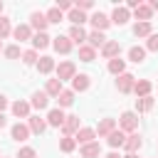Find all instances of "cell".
<instances>
[{
	"mask_svg": "<svg viewBox=\"0 0 158 158\" xmlns=\"http://www.w3.org/2000/svg\"><path fill=\"white\" fill-rule=\"evenodd\" d=\"M57 74H59V81H62V79H72V77H74V64H72V62H62V64L57 67Z\"/></svg>",
	"mask_w": 158,
	"mask_h": 158,
	"instance_id": "6da1fadb",
	"label": "cell"
},
{
	"mask_svg": "<svg viewBox=\"0 0 158 158\" xmlns=\"http://www.w3.org/2000/svg\"><path fill=\"white\" fill-rule=\"evenodd\" d=\"M91 25L96 27V32H101V30H106V27H109V17H106V15H101V12H94V15H91Z\"/></svg>",
	"mask_w": 158,
	"mask_h": 158,
	"instance_id": "7a4b0ae2",
	"label": "cell"
},
{
	"mask_svg": "<svg viewBox=\"0 0 158 158\" xmlns=\"http://www.w3.org/2000/svg\"><path fill=\"white\" fill-rule=\"evenodd\" d=\"M27 136H30V128L27 126H22V123H15L12 126V138L15 141H25Z\"/></svg>",
	"mask_w": 158,
	"mask_h": 158,
	"instance_id": "3957f363",
	"label": "cell"
},
{
	"mask_svg": "<svg viewBox=\"0 0 158 158\" xmlns=\"http://www.w3.org/2000/svg\"><path fill=\"white\" fill-rule=\"evenodd\" d=\"M121 128H123V131H133V128H136V116H133L131 111L121 116Z\"/></svg>",
	"mask_w": 158,
	"mask_h": 158,
	"instance_id": "277c9868",
	"label": "cell"
},
{
	"mask_svg": "<svg viewBox=\"0 0 158 158\" xmlns=\"http://www.w3.org/2000/svg\"><path fill=\"white\" fill-rule=\"evenodd\" d=\"M99 153H101L99 143H86V146L81 148V156H84V158H96Z\"/></svg>",
	"mask_w": 158,
	"mask_h": 158,
	"instance_id": "5b68a950",
	"label": "cell"
},
{
	"mask_svg": "<svg viewBox=\"0 0 158 158\" xmlns=\"http://www.w3.org/2000/svg\"><path fill=\"white\" fill-rule=\"evenodd\" d=\"M118 89L121 91H131L133 89V77L131 74H121L118 77Z\"/></svg>",
	"mask_w": 158,
	"mask_h": 158,
	"instance_id": "8992f818",
	"label": "cell"
},
{
	"mask_svg": "<svg viewBox=\"0 0 158 158\" xmlns=\"http://www.w3.org/2000/svg\"><path fill=\"white\" fill-rule=\"evenodd\" d=\"M47 121H49L52 126L64 123V114H62V109H52V111H49V116H47Z\"/></svg>",
	"mask_w": 158,
	"mask_h": 158,
	"instance_id": "52a82bcc",
	"label": "cell"
},
{
	"mask_svg": "<svg viewBox=\"0 0 158 158\" xmlns=\"http://www.w3.org/2000/svg\"><path fill=\"white\" fill-rule=\"evenodd\" d=\"M114 126H116V121H114V118H104V121L99 123V136H106V133H114Z\"/></svg>",
	"mask_w": 158,
	"mask_h": 158,
	"instance_id": "ba28073f",
	"label": "cell"
},
{
	"mask_svg": "<svg viewBox=\"0 0 158 158\" xmlns=\"http://www.w3.org/2000/svg\"><path fill=\"white\" fill-rule=\"evenodd\" d=\"M32 27L40 30V32H44V27H47V17L40 15V12H35V15H32Z\"/></svg>",
	"mask_w": 158,
	"mask_h": 158,
	"instance_id": "9c48e42d",
	"label": "cell"
},
{
	"mask_svg": "<svg viewBox=\"0 0 158 158\" xmlns=\"http://www.w3.org/2000/svg\"><path fill=\"white\" fill-rule=\"evenodd\" d=\"M54 47H57V52H64L67 54L72 49V42H69V37H57L54 40Z\"/></svg>",
	"mask_w": 158,
	"mask_h": 158,
	"instance_id": "30bf717a",
	"label": "cell"
},
{
	"mask_svg": "<svg viewBox=\"0 0 158 158\" xmlns=\"http://www.w3.org/2000/svg\"><path fill=\"white\" fill-rule=\"evenodd\" d=\"M123 143H126V136H123L121 131L109 133V146H114V148H116V146H123Z\"/></svg>",
	"mask_w": 158,
	"mask_h": 158,
	"instance_id": "8fae6325",
	"label": "cell"
},
{
	"mask_svg": "<svg viewBox=\"0 0 158 158\" xmlns=\"http://www.w3.org/2000/svg\"><path fill=\"white\" fill-rule=\"evenodd\" d=\"M151 12H153V10H151L148 5H138V7H136V17H141V22H148V20H151Z\"/></svg>",
	"mask_w": 158,
	"mask_h": 158,
	"instance_id": "7c38bea8",
	"label": "cell"
},
{
	"mask_svg": "<svg viewBox=\"0 0 158 158\" xmlns=\"http://www.w3.org/2000/svg\"><path fill=\"white\" fill-rule=\"evenodd\" d=\"M69 20L74 22V27H81V22H84L86 17H84V12H81V10H77V7H72V12H69Z\"/></svg>",
	"mask_w": 158,
	"mask_h": 158,
	"instance_id": "4fadbf2b",
	"label": "cell"
},
{
	"mask_svg": "<svg viewBox=\"0 0 158 158\" xmlns=\"http://www.w3.org/2000/svg\"><path fill=\"white\" fill-rule=\"evenodd\" d=\"M126 20H128V10H126V7H116V10H114V22H116V25H123Z\"/></svg>",
	"mask_w": 158,
	"mask_h": 158,
	"instance_id": "5bb4252c",
	"label": "cell"
},
{
	"mask_svg": "<svg viewBox=\"0 0 158 158\" xmlns=\"http://www.w3.org/2000/svg\"><path fill=\"white\" fill-rule=\"evenodd\" d=\"M118 49H121V47H118V42H106V44H104V57H109V59H111V57H116V54H118Z\"/></svg>",
	"mask_w": 158,
	"mask_h": 158,
	"instance_id": "9a60e30c",
	"label": "cell"
},
{
	"mask_svg": "<svg viewBox=\"0 0 158 158\" xmlns=\"http://www.w3.org/2000/svg\"><path fill=\"white\" fill-rule=\"evenodd\" d=\"M52 67H54V62H52V57H42V59L37 62V69H40L42 74H47V72H52Z\"/></svg>",
	"mask_w": 158,
	"mask_h": 158,
	"instance_id": "2e32d148",
	"label": "cell"
},
{
	"mask_svg": "<svg viewBox=\"0 0 158 158\" xmlns=\"http://www.w3.org/2000/svg\"><path fill=\"white\" fill-rule=\"evenodd\" d=\"M47 101H49V99H47V94H44V91H37V94L32 96V106H37V109H44V106H47Z\"/></svg>",
	"mask_w": 158,
	"mask_h": 158,
	"instance_id": "e0dca14e",
	"label": "cell"
},
{
	"mask_svg": "<svg viewBox=\"0 0 158 158\" xmlns=\"http://www.w3.org/2000/svg\"><path fill=\"white\" fill-rule=\"evenodd\" d=\"M30 128H32L35 133H42V131L47 128V123H44L40 116H32V118H30Z\"/></svg>",
	"mask_w": 158,
	"mask_h": 158,
	"instance_id": "ac0fdd59",
	"label": "cell"
},
{
	"mask_svg": "<svg viewBox=\"0 0 158 158\" xmlns=\"http://www.w3.org/2000/svg\"><path fill=\"white\" fill-rule=\"evenodd\" d=\"M91 138H94V131H91V128H81V131L77 133V141H79V143H84V146H86V143H91Z\"/></svg>",
	"mask_w": 158,
	"mask_h": 158,
	"instance_id": "d6986e66",
	"label": "cell"
},
{
	"mask_svg": "<svg viewBox=\"0 0 158 158\" xmlns=\"http://www.w3.org/2000/svg\"><path fill=\"white\" fill-rule=\"evenodd\" d=\"M69 40H74V42H79V44H81V42L86 40V32H84L81 27H72V32H69Z\"/></svg>",
	"mask_w": 158,
	"mask_h": 158,
	"instance_id": "ffe728a7",
	"label": "cell"
},
{
	"mask_svg": "<svg viewBox=\"0 0 158 158\" xmlns=\"http://www.w3.org/2000/svg\"><path fill=\"white\" fill-rule=\"evenodd\" d=\"M128 57L138 64V62H143V57H146V49L143 47H131V52H128Z\"/></svg>",
	"mask_w": 158,
	"mask_h": 158,
	"instance_id": "44dd1931",
	"label": "cell"
},
{
	"mask_svg": "<svg viewBox=\"0 0 158 158\" xmlns=\"http://www.w3.org/2000/svg\"><path fill=\"white\" fill-rule=\"evenodd\" d=\"M86 86H89V77H86V74L74 77V89H77V91H84Z\"/></svg>",
	"mask_w": 158,
	"mask_h": 158,
	"instance_id": "7402d4cb",
	"label": "cell"
},
{
	"mask_svg": "<svg viewBox=\"0 0 158 158\" xmlns=\"http://www.w3.org/2000/svg\"><path fill=\"white\" fill-rule=\"evenodd\" d=\"M57 101H59V106H69V104L74 101V94H72V91H59V94H57Z\"/></svg>",
	"mask_w": 158,
	"mask_h": 158,
	"instance_id": "603a6c76",
	"label": "cell"
},
{
	"mask_svg": "<svg viewBox=\"0 0 158 158\" xmlns=\"http://www.w3.org/2000/svg\"><path fill=\"white\" fill-rule=\"evenodd\" d=\"M12 111H15V116H27L30 114V104L17 101V104H12Z\"/></svg>",
	"mask_w": 158,
	"mask_h": 158,
	"instance_id": "cb8c5ba5",
	"label": "cell"
},
{
	"mask_svg": "<svg viewBox=\"0 0 158 158\" xmlns=\"http://www.w3.org/2000/svg\"><path fill=\"white\" fill-rule=\"evenodd\" d=\"M77 128H79V116H67V121H64V131L72 133V131H77Z\"/></svg>",
	"mask_w": 158,
	"mask_h": 158,
	"instance_id": "d4e9b609",
	"label": "cell"
},
{
	"mask_svg": "<svg viewBox=\"0 0 158 158\" xmlns=\"http://www.w3.org/2000/svg\"><path fill=\"white\" fill-rule=\"evenodd\" d=\"M32 44H35V47H47V44H49V37H47L44 32H37V35L32 37Z\"/></svg>",
	"mask_w": 158,
	"mask_h": 158,
	"instance_id": "484cf974",
	"label": "cell"
},
{
	"mask_svg": "<svg viewBox=\"0 0 158 158\" xmlns=\"http://www.w3.org/2000/svg\"><path fill=\"white\" fill-rule=\"evenodd\" d=\"M133 32H136L138 37H146V35L151 32V22H138V25L133 27Z\"/></svg>",
	"mask_w": 158,
	"mask_h": 158,
	"instance_id": "4316f807",
	"label": "cell"
},
{
	"mask_svg": "<svg viewBox=\"0 0 158 158\" xmlns=\"http://www.w3.org/2000/svg\"><path fill=\"white\" fill-rule=\"evenodd\" d=\"M15 37L22 42V40H30V27L27 25H20V27H15Z\"/></svg>",
	"mask_w": 158,
	"mask_h": 158,
	"instance_id": "83f0119b",
	"label": "cell"
},
{
	"mask_svg": "<svg viewBox=\"0 0 158 158\" xmlns=\"http://www.w3.org/2000/svg\"><path fill=\"white\" fill-rule=\"evenodd\" d=\"M86 40L91 42V47H99V44H104V40H106V37H104V32H91Z\"/></svg>",
	"mask_w": 158,
	"mask_h": 158,
	"instance_id": "f1b7e54d",
	"label": "cell"
},
{
	"mask_svg": "<svg viewBox=\"0 0 158 158\" xmlns=\"http://www.w3.org/2000/svg\"><path fill=\"white\" fill-rule=\"evenodd\" d=\"M62 91V81L59 79H49L47 81V94H59Z\"/></svg>",
	"mask_w": 158,
	"mask_h": 158,
	"instance_id": "f546056e",
	"label": "cell"
},
{
	"mask_svg": "<svg viewBox=\"0 0 158 158\" xmlns=\"http://www.w3.org/2000/svg\"><path fill=\"white\" fill-rule=\"evenodd\" d=\"M133 89H136V94L146 96V94L151 91V81H136V84H133Z\"/></svg>",
	"mask_w": 158,
	"mask_h": 158,
	"instance_id": "4dcf8cb0",
	"label": "cell"
},
{
	"mask_svg": "<svg viewBox=\"0 0 158 158\" xmlns=\"http://www.w3.org/2000/svg\"><path fill=\"white\" fill-rule=\"evenodd\" d=\"M123 146H126V148H128V151L133 153V151H138V148H141V138H138V136L133 133V136H131V138H128V141H126Z\"/></svg>",
	"mask_w": 158,
	"mask_h": 158,
	"instance_id": "1f68e13d",
	"label": "cell"
},
{
	"mask_svg": "<svg viewBox=\"0 0 158 158\" xmlns=\"http://www.w3.org/2000/svg\"><path fill=\"white\" fill-rule=\"evenodd\" d=\"M109 69H111L114 74H121V72H123V59H118V57L111 59V62H109Z\"/></svg>",
	"mask_w": 158,
	"mask_h": 158,
	"instance_id": "d6a6232c",
	"label": "cell"
},
{
	"mask_svg": "<svg viewBox=\"0 0 158 158\" xmlns=\"http://www.w3.org/2000/svg\"><path fill=\"white\" fill-rule=\"evenodd\" d=\"M151 106H153V99H151V96H143V99L136 101V109H141V111H148Z\"/></svg>",
	"mask_w": 158,
	"mask_h": 158,
	"instance_id": "836d02e7",
	"label": "cell"
},
{
	"mask_svg": "<svg viewBox=\"0 0 158 158\" xmlns=\"http://www.w3.org/2000/svg\"><path fill=\"white\" fill-rule=\"evenodd\" d=\"M79 57H81L84 62H91V59H94V49H91V47H79Z\"/></svg>",
	"mask_w": 158,
	"mask_h": 158,
	"instance_id": "e575fe53",
	"label": "cell"
},
{
	"mask_svg": "<svg viewBox=\"0 0 158 158\" xmlns=\"http://www.w3.org/2000/svg\"><path fill=\"white\" fill-rule=\"evenodd\" d=\"M62 20V12L57 10V7H52L49 12H47V22H59Z\"/></svg>",
	"mask_w": 158,
	"mask_h": 158,
	"instance_id": "d590c367",
	"label": "cell"
},
{
	"mask_svg": "<svg viewBox=\"0 0 158 158\" xmlns=\"http://www.w3.org/2000/svg\"><path fill=\"white\" fill-rule=\"evenodd\" d=\"M74 143H77V141H74V138H64V141H62V143H59V148H62V151H64V153H69V151H74Z\"/></svg>",
	"mask_w": 158,
	"mask_h": 158,
	"instance_id": "8d00e7d4",
	"label": "cell"
},
{
	"mask_svg": "<svg viewBox=\"0 0 158 158\" xmlns=\"http://www.w3.org/2000/svg\"><path fill=\"white\" fill-rule=\"evenodd\" d=\"M7 35H10V22L2 17V20H0V40H2V37H7Z\"/></svg>",
	"mask_w": 158,
	"mask_h": 158,
	"instance_id": "74e56055",
	"label": "cell"
},
{
	"mask_svg": "<svg viewBox=\"0 0 158 158\" xmlns=\"http://www.w3.org/2000/svg\"><path fill=\"white\" fill-rule=\"evenodd\" d=\"M148 49L158 52V35H151V40H148Z\"/></svg>",
	"mask_w": 158,
	"mask_h": 158,
	"instance_id": "f35d334b",
	"label": "cell"
},
{
	"mask_svg": "<svg viewBox=\"0 0 158 158\" xmlns=\"http://www.w3.org/2000/svg\"><path fill=\"white\" fill-rule=\"evenodd\" d=\"M5 54H7L10 59H15V57L20 54V47H7V49H5Z\"/></svg>",
	"mask_w": 158,
	"mask_h": 158,
	"instance_id": "ab89813d",
	"label": "cell"
},
{
	"mask_svg": "<svg viewBox=\"0 0 158 158\" xmlns=\"http://www.w3.org/2000/svg\"><path fill=\"white\" fill-rule=\"evenodd\" d=\"M17 158H35V151H32V148H22Z\"/></svg>",
	"mask_w": 158,
	"mask_h": 158,
	"instance_id": "60d3db41",
	"label": "cell"
},
{
	"mask_svg": "<svg viewBox=\"0 0 158 158\" xmlns=\"http://www.w3.org/2000/svg\"><path fill=\"white\" fill-rule=\"evenodd\" d=\"M22 59H25V64H32V62L37 59V54H35V52H25V57H22Z\"/></svg>",
	"mask_w": 158,
	"mask_h": 158,
	"instance_id": "b9f144b4",
	"label": "cell"
},
{
	"mask_svg": "<svg viewBox=\"0 0 158 158\" xmlns=\"http://www.w3.org/2000/svg\"><path fill=\"white\" fill-rule=\"evenodd\" d=\"M89 7H91V2H86V0H84V2H79V5H77V10H89Z\"/></svg>",
	"mask_w": 158,
	"mask_h": 158,
	"instance_id": "7bdbcfd3",
	"label": "cell"
},
{
	"mask_svg": "<svg viewBox=\"0 0 158 158\" xmlns=\"http://www.w3.org/2000/svg\"><path fill=\"white\" fill-rule=\"evenodd\" d=\"M5 106H7V101H5V96H2V94H0V111H2V109H5Z\"/></svg>",
	"mask_w": 158,
	"mask_h": 158,
	"instance_id": "ee69618b",
	"label": "cell"
},
{
	"mask_svg": "<svg viewBox=\"0 0 158 158\" xmlns=\"http://www.w3.org/2000/svg\"><path fill=\"white\" fill-rule=\"evenodd\" d=\"M106 158H121V156H118V153H109Z\"/></svg>",
	"mask_w": 158,
	"mask_h": 158,
	"instance_id": "f6af8a7d",
	"label": "cell"
},
{
	"mask_svg": "<svg viewBox=\"0 0 158 158\" xmlns=\"http://www.w3.org/2000/svg\"><path fill=\"white\" fill-rule=\"evenodd\" d=\"M2 126H5V118H2V114H0V128H2Z\"/></svg>",
	"mask_w": 158,
	"mask_h": 158,
	"instance_id": "bcb514c9",
	"label": "cell"
},
{
	"mask_svg": "<svg viewBox=\"0 0 158 158\" xmlns=\"http://www.w3.org/2000/svg\"><path fill=\"white\" fill-rule=\"evenodd\" d=\"M126 158H138V156H133V153H128V156H126Z\"/></svg>",
	"mask_w": 158,
	"mask_h": 158,
	"instance_id": "7dc6e473",
	"label": "cell"
},
{
	"mask_svg": "<svg viewBox=\"0 0 158 158\" xmlns=\"http://www.w3.org/2000/svg\"><path fill=\"white\" fill-rule=\"evenodd\" d=\"M0 10H2V2H0Z\"/></svg>",
	"mask_w": 158,
	"mask_h": 158,
	"instance_id": "c3c4849f",
	"label": "cell"
},
{
	"mask_svg": "<svg viewBox=\"0 0 158 158\" xmlns=\"http://www.w3.org/2000/svg\"><path fill=\"white\" fill-rule=\"evenodd\" d=\"M0 47H2V44H0Z\"/></svg>",
	"mask_w": 158,
	"mask_h": 158,
	"instance_id": "681fc988",
	"label": "cell"
}]
</instances>
